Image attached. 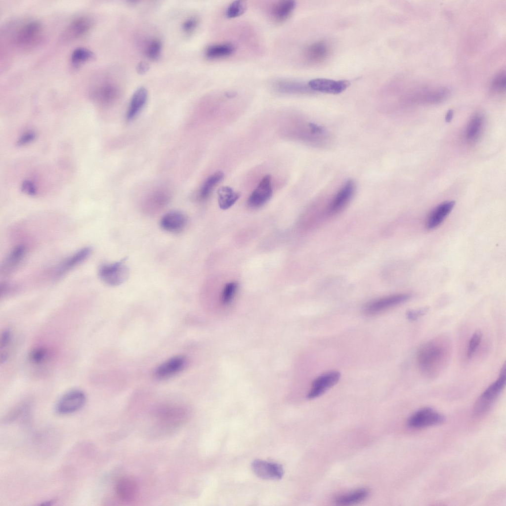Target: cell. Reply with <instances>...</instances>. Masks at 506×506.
<instances>
[{
    "mask_svg": "<svg viewBox=\"0 0 506 506\" xmlns=\"http://www.w3.org/2000/svg\"><path fill=\"white\" fill-rule=\"evenodd\" d=\"M447 342L435 339L427 341L419 348L417 359L421 371L429 377H435L444 366L448 356Z\"/></svg>",
    "mask_w": 506,
    "mask_h": 506,
    "instance_id": "obj_1",
    "label": "cell"
},
{
    "mask_svg": "<svg viewBox=\"0 0 506 506\" xmlns=\"http://www.w3.org/2000/svg\"><path fill=\"white\" fill-rule=\"evenodd\" d=\"M506 369L505 363L501 370L498 379L489 385L478 398L473 408L472 414L474 417H482L493 407L505 387Z\"/></svg>",
    "mask_w": 506,
    "mask_h": 506,
    "instance_id": "obj_2",
    "label": "cell"
},
{
    "mask_svg": "<svg viewBox=\"0 0 506 506\" xmlns=\"http://www.w3.org/2000/svg\"><path fill=\"white\" fill-rule=\"evenodd\" d=\"M42 26L39 21H29L23 23L17 30L13 41L19 48L31 49L39 43L42 39Z\"/></svg>",
    "mask_w": 506,
    "mask_h": 506,
    "instance_id": "obj_3",
    "label": "cell"
},
{
    "mask_svg": "<svg viewBox=\"0 0 506 506\" xmlns=\"http://www.w3.org/2000/svg\"><path fill=\"white\" fill-rule=\"evenodd\" d=\"M126 257L113 263L102 265L98 270V276L105 284L118 286L126 282L129 271L126 264Z\"/></svg>",
    "mask_w": 506,
    "mask_h": 506,
    "instance_id": "obj_4",
    "label": "cell"
},
{
    "mask_svg": "<svg viewBox=\"0 0 506 506\" xmlns=\"http://www.w3.org/2000/svg\"><path fill=\"white\" fill-rule=\"evenodd\" d=\"M154 414L162 426L169 428L184 423L188 419L189 413L183 406L163 405L157 408Z\"/></svg>",
    "mask_w": 506,
    "mask_h": 506,
    "instance_id": "obj_5",
    "label": "cell"
},
{
    "mask_svg": "<svg viewBox=\"0 0 506 506\" xmlns=\"http://www.w3.org/2000/svg\"><path fill=\"white\" fill-rule=\"evenodd\" d=\"M444 417L430 408L421 409L414 413L407 421L408 426L418 429L441 424L445 421Z\"/></svg>",
    "mask_w": 506,
    "mask_h": 506,
    "instance_id": "obj_6",
    "label": "cell"
},
{
    "mask_svg": "<svg viewBox=\"0 0 506 506\" xmlns=\"http://www.w3.org/2000/svg\"><path fill=\"white\" fill-rule=\"evenodd\" d=\"M86 395L84 391L73 389L63 395L57 402L56 411L60 414H68L80 410L85 404Z\"/></svg>",
    "mask_w": 506,
    "mask_h": 506,
    "instance_id": "obj_7",
    "label": "cell"
},
{
    "mask_svg": "<svg viewBox=\"0 0 506 506\" xmlns=\"http://www.w3.org/2000/svg\"><path fill=\"white\" fill-rule=\"evenodd\" d=\"M410 298V295L407 294H398L384 296L367 303L364 308V311L369 315L377 314L402 303Z\"/></svg>",
    "mask_w": 506,
    "mask_h": 506,
    "instance_id": "obj_8",
    "label": "cell"
},
{
    "mask_svg": "<svg viewBox=\"0 0 506 506\" xmlns=\"http://www.w3.org/2000/svg\"><path fill=\"white\" fill-rule=\"evenodd\" d=\"M270 175H265L258 186L249 196L247 203L251 208L257 209L263 206L271 198L272 188Z\"/></svg>",
    "mask_w": 506,
    "mask_h": 506,
    "instance_id": "obj_9",
    "label": "cell"
},
{
    "mask_svg": "<svg viewBox=\"0 0 506 506\" xmlns=\"http://www.w3.org/2000/svg\"><path fill=\"white\" fill-rule=\"evenodd\" d=\"M340 377V373L334 371L327 372L318 376L312 382L307 398L312 399L319 397L335 385L338 381Z\"/></svg>",
    "mask_w": 506,
    "mask_h": 506,
    "instance_id": "obj_10",
    "label": "cell"
},
{
    "mask_svg": "<svg viewBox=\"0 0 506 506\" xmlns=\"http://www.w3.org/2000/svg\"><path fill=\"white\" fill-rule=\"evenodd\" d=\"M252 468L257 477L263 479L278 480L284 475L283 466L276 463L256 460L252 463Z\"/></svg>",
    "mask_w": 506,
    "mask_h": 506,
    "instance_id": "obj_11",
    "label": "cell"
},
{
    "mask_svg": "<svg viewBox=\"0 0 506 506\" xmlns=\"http://www.w3.org/2000/svg\"><path fill=\"white\" fill-rule=\"evenodd\" d=\"M355 190V184L351 180H347L337 192L328 206L330 214L340 212L349 203Z\"/></svg>",
    "mask_w": 506,
    "mask_h": 506,
    "instance_id": "obj_12",
    "label": "cell"
},
{
    "mask_svg": "<svg viewBox=\"0 0 506 506\" xmlns=\"http://www.w3.org/2000/svg\"><path fill=\"white\" fill-rule=\"evenodd\" d=\"M308 85L311 90L337 94L346 89L350 85V83L347 80L336 81L325 78H317L310 80Z\"/></svg>",
    "mask_w": 506,
    "mask_h": 506,
    "instance_id": "obj_13",
    "label": "cell"
},
{
    "mask_svg": "<svg viewBox=\"0 0 506 506\" xmlns=\"http://www.w3.org/2000/svg\"><path fill=\"white\" fill-rule=\"evenodd\" d=\"M187 216L178 211H171L166 213L160 220L161 228L171 233L181 232L187 224Z\"/></svg>",
    "mask_w": 506,
    "mask_h": 506,
    "instance_id": "obj_14",
    "label": "cell"
},
{
    "mask_svg": "<svg viewBox=\"0 0 506 506\" xmlns=\"http://www.w3.org/2000/svg\"><path fill=\"white\" fill-rule=\"evenodd\" d=\"M91 248L84 247L73 253L62 261L56 267L54 272V278L58 279L65 275L71 269L81 264L90 254Z\"/></svg>",
    "mask_w": 506,
    "mask_h": 506,
    "instance_id": "obj_15",
    "label": "cell"
},
{
    "mask_svg": "<svg viewBox=\"0 0 506 506\" xmlns=\"http://www.w3.org/2000/svg\"><path fill=\"white\" fill-rule=\"evenodd\" d=\"M92 24V20L89 17H78L72 21L68 26L63 34V37L68 40L80 38L90 30Z\"/></svg>",
    "mask_w": 506,
    "mask_h": 506,
    "instance_id": "obj_16",
    "label": "cell"
},
{
    "mask_svg": "<svg viewBox=\"0 0 506 506\" xmlns=\"http://www.w3.org/2000/svg\"><path fill=\"white\" fill-rule=\"evenodd\" d=\"M185 358L182 356L172 357L161 364L156 370L155 377L163 380L168 378L182 370L186 365Z\"/></svg>",
    "mask_w": 506,
    "mask_h": 506,
    "instance_id": "obj_17",
    "label": "cell"
},
{
    "mask_svg": "<svg viewBox=\"0 0 506 506\" xmlns=\"http://www.w3.org/2000/svg\"><path fill=\"white\" fill-rule=\"evenodd\" d=\"M455 204L453 201H446L435 207L427 218L426 223L427 228L433 229L439 226L451 211Z\"/></svg>",
    "mask_w": 506,
    "mask_h": 506,
    "instance_id": "obj_18",
    "label": "cell"
},
{
    "mask_svg": "<svg viewBox=\"0 0 506 506\" xmlns=\"http://www.w3.org/2000/svg\"><path fill=\"white\" fill-rule=\"evenodd\" d=\"M115 491L118 497L122 501L130 502L134 498L137 491L136 481L129 476L119 479L115 485Z\"/></svg>",
    "mask_w": 506,
    "mask_h": 506,
    "instance_id": "obj_19",
    "label": "cell"
},
{
    "mask_svg": "<svg viewBox=\"0 0 506 506\" xmlns=\"http://www.w3.org/2000/svg\"><path fill=\"white\" fill-rule=\"evenodd\" d=\"M148 98V92L144 87H140L133 94L126 112V119L133 120L140 113L145 105Z\"/></svg>",
    "mask_w": 506,
    "mask_h": 506,
    "instance_id": "obj_20",
    "label": "cell"
},
{
    "mask_svg": "<svg viewBox=\"0 0 506 506\" xmlns=\"http://www.w3.org/2000/svg\"><path fill=\"white\" fill-rule=\"evenodd\" d=\"M26 253L24 245H18L14 248L4 260L1 267V272L8 274L12 272L21 263Z\"/></svg>",
    "mask_w": 506,
    "mask_h": 506,
    "instance_id": "obj_21",
    "label": "cell"
},
{
    "mask_svg": "<svg viewBox=\"0 0 506 506\" xmlns=\"http://www.w3.org/2000/svg\"><path fill=\"white\" fill-rule=\"evenodd\" d=\"M294 0H286L277 2L273 6L271 14L273 19L277 23H282L289 18L295 7Z\"/></svg>",
    "mask_w": 506,
    "mask_h": 506,
    "instance_id": "obj_22",
    "label": "cell"
},
{
    "mask_svg": "<svg viewBox=\"0 0 506 506\" xmlns=\"http://www.w3.org/2000/svg\"><path fill=\"white\" fill-rule=\"evenodd\" d=\"M369 494V491L367 489L359 488L336 497L335 502L338 505H351L364 501Z\"/></svg>",
    "mask_w": 506,
    "mask_h": 506,
    "instance_id": "obj_23",
    "label": "cell"
},
{
    "mask_svg": "<svg viewBox=\"0 0 506 506\" xmlns=\"http://www.w3.org/2000/svg\"><path fill=\"white\" fill-rule=\"evenodd\" d=\"M329 53L328 45L323 42H318L312 43L307 48L306 55L310 62L317 63L325 60Z\"/></svg>",
    "mask_w": 506,
    "mask_h": 506,
    "instance_id": "obj_24",
    "label": "cell"
},
{
    "mask_svg": "<svg viewBox=\"0 0 506 506\" xmlns=\"http://www.w3.org/2000/svg\"><path fill=\"white\" fill-rule=\"evenodd\" d=\"M219 208L223 210L231 207L239 199L241 194L229 186H222L217 191Z\"/></svg>",
    "mask_w": 506,
    "mask_h": 506,
    "instance_id": "obj_25",
    "label": "cell"
},
{
    "mask_svg": "<svg viewBox=\"0 0 506 506\" xmlns=\"http://www.w3.org/2000/svg\"><path fill=\"white\" fill-rule=\"evenodd\" d=\"M117 91L111 84H104L96 88L91 93V97L96 101L103 104L112 102L116 97Z\"/></svg>",
    "mask_w": 506,
    "mask_h": 506,
    "instance_id": "obj_26",
    "label": "cell"
},
{
    "mask_svg": "<svg viewBox=\"0 0 506 506\" xmlns=\"http://www.w3.org/2000/svg\"><path fill=\"white\" fill-rule=\"evenodd\" d=\"M235 47L231 43H221L209 46L206 50L207 58L213 59L225 57L231 55Z\"/></svg>",
    "mask_w": 506,
    "mask_h": 506,
    "instance_id": "obj_27",
    "label": "cell"
},
{
    "mask_svg": "<svg viewBox=\"0 0 506 506\" xmlns=\"http://www.w3.org/2000/svg\"><path fill=\"white\" fill-rule=\"evenodd\" d=\"M224 174L222 171H217L210 175L203 184L199 194L201 200L207 199L213 188L223 179Z\"/></svg>",
    "mask_w": 506,
    "mask_h": 506,
    "instance_id": "obj_28",
    "label": "cell"
},
{
    "mask_svg": "<svg viewBox=\"0 0 506 506\" xmlns=\"http://www.w3.org/2000/svg\"><path fill=\"white\" fill-rule=\"evenodd\" d=\"M276 87L279 91L286 93H305L311 91L308 85L290 81H279Z\"/></svg>",
    "mask_w": 506,
    "mask_h": 506,
    "instance_id": "obj_29",
    "label": "cell"
},
{
    "mask_svg": "<svg viewBox=\"0 0 506 506\" xmlns=\"http://www.w3.org/2000/svg\"><path fill=\"white\" fill-rule=\"evenodd\" d=\"M483 119L480 114L475 115L470 121L466 128L465 136L468 141H473L479 136L483 126Z\"/></svg>",
    "mask_w": 506,
    "mask_h": 506,
    "instance_id": "obj_30",
    "label": "cell"
},
{
    "mask_svg": "<svg viewBox=\"0 0 506 506\" xmlns=\"http://www.w3.org/2000/svg\"><path fill=\"white\" fill-rule=\"evenodd\" d=\"M12 340V334L9 329L4 330L0 336V361L1 363L4 362L7 359L9 349Z\"/></svg>",
    "mask_w": 506,
    "mask_h": 506,
    "instance_id": "obj_31",
    "label": "cell"
},
{
    "mask_svg": "<svg viewBox=\"0 0 506 506\" xmlns=\"http://www.w3.org/2000/svg\"><path fill=\"white\" fill-rule=\"evenodd\" d=\"M93 56V53L89 49L84 47H79L73 51L71 60L75 67H78L91 59Z\"/></svg>",
    "mask_w": 506,
    "mask_h": 506,
    "instance_id": "obj_32",
    "label": "cell"
},
{
    "mask_svg": "<svg viewBox=\"0 0 506 506\" xmlns=\"http://www.w3.org/2000/svg\"><path fill=\"white\" fill-rule=\"evenodd\" d=\"M168 200L169 197L165 194L155 195L147 201L145 210L147 213L153 214L165 206Z\"/></svg>",
    "mask_w": 506,
    "mask_h": 506,
    "instance_id": "obj_33",
    "label": "cell"
},
{
    "mask_svg": "<svg viewBox=\"0 0 506 506\" xmlns=\"http://www.w3.org/2000/svg\"><path fill=\"white\" fill-rule=\"evenodd\" d=\"M50 352L45 347L38 346L34 348L29 354L30 361L35 365H41L49 358Z\"/></svg>",
    "mask_w": 506,
    "mask_h": 506,
    "instance_id": "obj_34",
    "label": "cell"
},
{
    "mask_svg": "<svg viewBox=\"0 0 506 506\" xmlns=\"http://www.w3.org/2000/svg\"><path fill=\"white\" fill-rule=\"evenodd\" d=\"M246 8V4L243 1H234L227 8L226 16L230 18L238 17L245 12Z\"/></svg>",
    "mask_w": 506,
    "mask_h": 506,
    "instance_id": "obj_35",
    "label": "cell"
},
{
    "mask_svg": "<svg viewBox=\"0 0 506 506\" xmlns=\"http://www.w3.org/2000/svg\"><path fill=\"white\" fill-rule=\"evenodd\" d=\"M237 289L238 284L236 282H230L225 285L222 294V301L223 303H229L232 300Z\"/></svg>",
    "mask_w": 506,
    "mask_h": 506,
    "instance_id": "obj_36",
    "label": "cell"
},
{
    "mask_svg": "<svg viewBox=\"0 0 506 506\" xmlns=\"http://www.w3.org/2000/svg\"><path fill=\"white\" fill-rule=\"evenodd\" d=\"M506 75L505 71L497 74L493 79L491 84L492 89L496 92H502L505 89Z\"/></svg>",
    "mask_w": 506,
    "mask_h": 506,
    "instance_id": "obj_37",
    "label": "cell"
},
{
    "mask_svg": "<svg viewBox=\"0 0 506 506\" xmlns=\"http://www.w3.org/2000/svg\"><path fill=\"white\" fill-rule=\"evenodd\" d=\"M482 333L480 331H476L471 336L467 347V357L471 358L477 349L481 339Z\"/></svg>",
    "mask_w": 506,
    "mask_h": 506,
    "instance_id": "obj_38",
    "label": "cell"
},
{
    "mask_svg": "<svg viewBox=\"0 0 506 506\" xmlns=\"http://www.w3.org/2000/svg\"><path fill=\"white\" fill-rule=\"evenodd\" d=\"M162 45L161 42L158 40L152 41L147 46L146 54L148 57L151 59H157L161 51Z\"/></svg>",
    "mask_w": 506,
    "mask_h": 506,
    "instance_id": "obj_39",
    "label": "cell"
},
{
    "mask_svg": "<svg viewBox=\"0 0 506 506\" xmlns=\"http://www.w3.org/2000/svg\"><path fill=\"white\" fill-rule=\"evenodd\" d=\"M427 307H423L416 310H410L406 312V317L410 321H415L421 316L424 315L428 311Z\"/></svg>",
    "mask_w": 506,
    "mask_h": 506,
    "instance_id": "obj_40",
    "label": "cell"
},
{
    "mask_svg": "<svg viewBox=\"0 0 506 506\" xmlns=\"http://www.w3.org/2000/svg\"><path fill=\"white\" fill-rule=\"evenodd\" d=\"M197 24V19L194 17H190L184 22L182 28L184 32L191 33L196 28Z\"/></svg>",
    "mask_w": 506,
    "mask_h": 506,
    "instance_id": "obj_41",
    "label": "cell"
},
{
    "mask_svg": "<svg viewBox=\"0 0 506 506\" xmlns=\"http://www.w3.org/2000/svg\"><path fill=\"white\" fill-rule=\"evenodd\" d=\"M22 189L23 192L29 195L34 196L36 195L37 193L36 188L34 184L29 180H26L23 182L22 185Z\"/></svg>",
    "mask_w": 506,
    "mask_h": 506,
    "instance_id": "obj_42",
    "label": "cell"
},
{
    "mask_svg": "<svg viewBox=\"0 0 506 506\" xmlns=\"http://www.w3.org/2000/svg\"><path fill=\"white\" fill-rule=\"evenodd\" d=\"M35 137V134L34 132L32 131L27 132L20 137L19 140L18 141L17 143L19 145H22L28 143L32 141Z\"/></svg>",
    "mask_w": 506,
    "mask_h": 506,
    "instance_id": "obj_43",
    "label": "cell"
},
{
    "mask_svg": "<svg viewBox=\"0 0 506 506\" xmlns=\"http://www.w3.org/2000/svg\"><path fill=\"white\" fill-rule=\"evenodd\" d=\"M149 69L148 64L144 61L139 62L136 67V70L138 74L143 75L147 72Z\"/></svg>",
    "mask_w": 506,
    "mask_h": 506,
    "instance_id": "obj_44",
    "label": "cell"
},
{
    "mask_svg": "<svg viewBox=\"0 0 506 506\" xmlns=\"http://www.w3.org/2000/svg\"><path fill=\"white\" fill-rule=\"evenodd\" d=\"M453 115V111L452 110H449V111L447 113L446 115V117H445L446 121L447 122H450L452 120V119Z\"/></svg>",
    "mask_w": 506,
    "mask_h": 506,
    "instance_id": "obj_45",
    "label": "cell"
}]
</instances>
